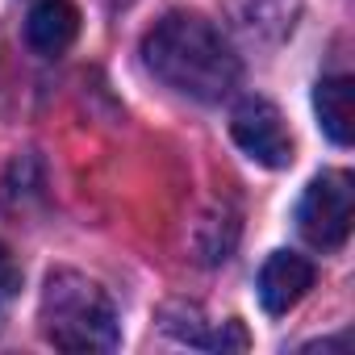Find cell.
I'll return each instance as SVG.
<instances>
[{"instance_id": "6da1fadb", "label": "cell", "mask_w": 355, "mask_h": 355, "mask_svg": "<svg viewBox=\"0 0 355 355\" xmlns=\"http://www.w3.org/2000/svg\"><path fill=\"white\" fill-rule=\"evenodd\" d=\"M146 67L180 96L193 101H222L239 88L243 63L234 46L197 13H167L142 38Z\"/></svg>"}, {"instance_id": "7a4b0ae2", "label": "cell", "mask_w": 355, "mask_h": 355, "mask_svg": "<svg viewBox=\"0 0 355 355\" xmlns=\"http://www.w3.org/2000/svg\"><path fill=\"white\" fill-rule=\"evenodd\" d=\"M38 318H42V334L59 351H113L121 338L109 293L71 268L46 276Z\"/></svg>"}, {"instance_id": "3957f363", "label": "cell", "mask_w": 355, "mask_h": 355, "mask_svg": "<svg viewBox=\"0 0 355 355\" xmlns=\"http://www.w3.org/2000/svg\"><path fill=\"white\" fill-rule=\"evenodd\" d=\"M355 222V184L347 171H326L305 189L297 205V226L318 251H338Z\"/></svg>"}, {"instance_id": "277c9868", "label": "cell", "mask_w": 355, "mask_h": 355, "mask_svg": "<svg viewBox=\"0 0 355 355\" xmlns=\"http://www.w3.org/2000/svg\"><path fill=\"white\" fill-rule=\"evenodd\" d=\"M234 142L263 167H288L293 163V134L280 117V109L263 96H247L230 113Z\"/></svg>"}, {"instance_id": "5b68a950", "label": "cell", "mask_w": 355, "mask_h": 355, "mask_svg": "<svg viewBox=\"0 0 355 355\" xmlns=\"http://www.w3.org/2000/svg\"><path fill=\"white\" fill-rule=\"evenodd\" d=\"M309 288H313V263L293 251H276L259 268V305L268 313H288Z\"/></svg>"}, {"instance_id": "8992f818", "label": "cell", "mask_w": 355, "mask_h": 355, "mask_svg": "<svg viewBox=\"0 0 355 355\" xmlns=\"http://www.w3.org/2000/svg\"><path fill=\"white\" fill-rule=\"evenodd\" d=\"M80 34V9L71 0H38L26 17V42L34 55H63Z\"/></svg>"}, {"instance_id": "52a82bcc", "label": "cell", "mask_w": 355, "mask_h": 355, "mask_svg": "<svg viewBox=\"0 0 355 355\" xmlns=\"http://www.w3.org/2000/svg\"><path fill=\"white\" fill-rule=\"evenodd\" d=\"M313 109H318V121L330 134V142L351 146V138H355V92H351V80L347 76L322 80L318 92H313Z\"/></svg>"}, {"instance_id": "ba28073f", "label": "cell", "mask_w": 355, "mask_h": 355, "mask_svg": "<svg viewBox=\"0 0 355 355\" xmlns=\"http://www.w3.org/2000/svg\"><path fill=\"white\" fill-rule=\"evenodd\" d=\"M17 284H21V272H17V263H13V255L0 247V305H5L13 293H17Z\"/></svg>"}]
</instances>
